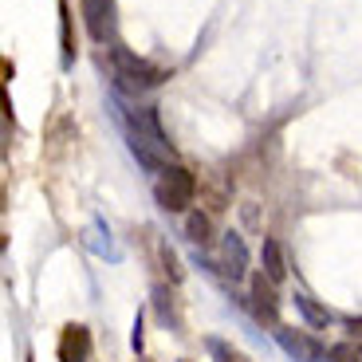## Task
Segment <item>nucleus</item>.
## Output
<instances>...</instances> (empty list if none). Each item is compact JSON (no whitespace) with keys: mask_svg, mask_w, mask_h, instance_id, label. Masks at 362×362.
<instances>
[{"mask_svg":"<svg viewBox=\"0 0 362 362\" xmlns=\"http://www.w3.org/2000/svg\"><path fill=\"white\" fill-rule=\"evenodd\" d=\"M185 236H189V240H193L197 248L213 240V225H209L205 213H189V221H185Z\"/></svg>","mask_w":362,"mask_h":362,"instance_id":"obj_11","label":"nucleus"},{"mask_svg":"<svg viewBox=\"0 0 362 362\" xmlns=\"http://www.w3.org/2000/svg\"><path fill=\"white\" fill-rule=\"evenodd\" d=\"M197 197V181H193L189 170L181 165H165L162 173L154 177V201L165 209V213H185Z\"/></svg>","mask_w":362,"mask_h":362,"instance_id":"obj_2","label":"nucleus"},{"mask_svg":"<svg viewBox=\"0 0 362 362\" xmlns=\"http://www.w3.org/2000/svg\"><path fill=\"white\" fill-rule=\"evenodd\" d=\"M110 59H115V79H118V87H127V90H154V87H162L170 75L162 71V67H154L150 59H142V55H134V52H127L122 44H115L110 47Z\"/></svg>","mask_w":362,"mask_h":362,"instance_id":"obj_1","label":"nucleus"},{"mask_svg":"<svg viewBox=\"0 0 362 362\" xmlns=\"http://www.w3.org/2000/svg\"><path fill=\"white\" fill-rule=\"evenodd\" d=\"M327 362H362V351H358V346H351V343H339V346L327 351Z\"/></svg>","mask_w":362,"mask_h":362,"instance_id":"obj_13","label":"nucleus"},{"mask_svg":"<svg viewBox=\"0 0 362 362\" xmlns=\"http://www.w3.org/2000/svg\"><path fill=\"white\" fill-rule=\"evenodd\" d=\"M296 311H299L303 319H308L311 327H327V323H331V311L319 308V303L308 296V291H296Z\"/></svg>","mask_w":362,"mask_h":362,"instance_id":"obj_9","label":"nucleus"},{"mask_svg":"<svg viewBox=\"0 0 362 362\" xmlns=\"http://www.w3.org/2000/svg\"><path fill=\"white\" fill-rule=\"evenodd\" d=\"M154 303H158V315H162V323H170V319H173V308H170V291H165V288H154Z\"/></svg>","mask_w":362,"mask_h":362,"instance_id":"obj_14","label":"nucleus"},{"mask_svg":"<svg viewBox=\"0 0 362 362\" xmlns=\"http://www.w3.org/2000/svg\"><path fill=\"white\" fill-rule=\"evenodd\" d=\"M343 327L351 331L354 339H362V319H354V315H351V319H343Z\"/></svg>","mask_w":362,"mask_h":362,"instance_id":"obj_16","label":"nucleus"},{"mask_svg":"<svg viewBox=\"0 0 362 362\" xmlns=\"http://www.w3.org/2000/svg\"><path fill=\"white\" fill-rule=\"evenodd\" d=\"M260 260H264V276H268L272 284H280L284 276H288V264H284V248H280V240H276V236H264Z\"/></svg>","mask_w":362,"mask_h":362,"instance_id":"obj_8","label":"nucleus"},{"mask_svg":"<svg viewBox=\"0 0 362 362\" xmlns=\"http://www.w3.org/2000/svg\"><path fill=\"white\" fill-rule=\"evenodd\" d=\"M248 311L256 315V323L280 327V299H276V284L268 276H252V291H248Z\"/></svg>","mask_w":362,"mask_h":362,"instance_id":"obj_5","label":"nucleus"},{"mask_svg":"<svg viewBox=\"0 0 362 362\" xmlns=\"http://www.w3.org/2000/svg\"><path fill=\"white\" fill-rule=\"evenodd\" d=\"M276 343L288 354L291 362H327V346L319 343L308 331H296V327H276Z\"/></svg>","mask_w":362,"mask_h":362,"instance_id":"obj_4","label":"nucleus"},{"mask_svg":"<svg viewBox=\"0 0 362 362\" xmlns=\"http://www.w3.org/2000/svg\"><path fill=\"white\" fill-rule=\"evenodd\" d=\"M59 362H90V331L79 323L64 327L59 335Z\"/></svg>","mask_w":362,"mask_h":362,"instance_id":"obj_7","label":"nucleus"},{"mask_svg":"<svg viewBox=\"0 0 362 362\" xmlns=\"http://www.w3.org/2000/svg\"><path fill=\"white\" fill-rule=\"evenodd\" d=\"M205 346H209V354H213V362H248L245 354L236 351V346H228L225 339H205Z\"/></svg>","mask_w":362,"mask_h":362,"instance_id":"obj_12","label":"nucleus"},{"mask_svg":"<svg viewBox=\"0 0 362 362\" xmlns=\"http://www.w3.org/2000/svg\"><path fill=\"white\" fill-rule=\"evenodd\" d=\"M87 248H95V252L107 256V260H118V248H115V240H110V228L103 225V221H95V225H90V233H87Z\"/></svg>","mask_w":362,"mask_h":362,"instance_id":"obj_10","label":"nucleus"},{"mask_svg":"<svg viewBox=\"0 0 362 362\" xmlns=\"http://www.w3.org/2000/svg\"><path fill=\"white\" fill-rule=\"evenodd\" d=\"M217 272L225 276V280H245V272H248V252H245V240H240L236 233H225V240H221Z\"/></svg>","mask_w":362,"mask_h":362,"instance_id":"obj_6","label":"nucleus"},{"mask_svg":"<svg viewBox=\"0 0 362 362\" xmlns=\"http://www.w3.org/2000/svg\"><path fill=\"white\" fill-rule=\"evenodd\" d=\"M83 20L95 44H118V8L115 0H83Z\"/></svg>","mask_w":362,"mask_h":362,"instance_id":"obj_3","label":"nucleus"},{"mask_svg":"<svg viewBox=\"0 0 362 362\" xmlns=\"http://www.w3.org/2000/svg\"><path fill=\"white\" fill-rule=\"evenodd\" d=\"M130 343H134V351H142V315H134V335H130Z\"/></svg>","mask_w":362,"mask_h":362,"instance_id":"obj_15","label":"nucleus"}]
</instances>
